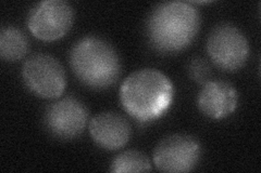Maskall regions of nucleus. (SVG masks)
I'll return each mask as SVG.
<instances>
[{
  "label": "nucleus",
  "mask_w": 261,
  "mask_h": 173,
  "mask_svg": "<svg viewBox=\"0 0 261 173\" xmlns=\"http://www.w3.org/2000/svg\"><path fill=\"white\" fill-rule=\"evenodd\" d=\"M120 103L130 117L147 122L160 118L174 98V86L158 70L144 68L130 74L120 88Z\"/></svg>",
  "instance_id": "1"
},
{
  "label": "nucleus",
  "mask_w": 261,
  "mask_h": 173,
  "mask_svg": "<svg viewBox=\"0 0 261 173\" xmlns=\"http://www.w3.org/2000/svg\"><path fill=\"white\" fill-rule=\"evenodd\" d=\"M200 28L198 10L190 3L171 2L157 6L147 21L151 46L163 53H175L189 47Z\"/></svg>",
  "instance_id": "2"
},
{
  "label": "nucleus",
  "mask_w": 261,
  "mask_h": 173,
  "mask_svg": "<svg viewBox=\"0 0 261 173\" xmlns=\"http://www.w3.org/2000/svg\"><path fill=\"white\" fill-rule=\"evenodd\" d=\"M70 64L74 75L89 88L103 90L119 79L121 63L114 48L98 37H85L73 46Z\"/></svg>",
  "instance_id": "3"
},
{
  "label": "nucleus",
  "mask_w": 261,
  "mask_h": 173,
  "mask_svg": "<svg viewBox=\"0 0 261 173\" xmlns=\"http://www.w3.org/2000/svg\"><path fill=\"white\" fill-rule=\"evenodd\" d=\"M207 52L217 67L238 72L249 57V44L244 32L232 24L216 26L207 40Z\"/></svg>",
  "instance_id": "4"
},
{
  "label": "nucleus",
  "mask_w": 261,
  "mask_h": 173,
  "mask_svg": "<svg viewBox=\"0 0 261 173\" xmlns=\"http://www.w3.org/2000/svg\"><path fill=\"white\" fill-rule=\"evenodd\" d=\"M24 85L35 95L53 100L60 97L67 87V76L56 57L38 53L24 62L22 67Z\"/></svg>",
  "instance_id": "5"
},
{
  "label": "nucleus",
  "mask_w": 261,
  "mask_h": 173,
  "mask_svg": "<svg viewBox=\"0 0 261 173\" xmlns=\"http://www.w3.org/2000/svg\"><path fill=\"white\" fill-rule=\"evenodd\" d=\"M74 21V11L63 0L38 3L28 16L31 34L43 41H56L67 35Z\"/></svg>",
  "instance_id": "6"
},
{
  "label": "nucleus",
  "mask_w": 261,
  "mask_h": 173,
  "mask_svg": "<svg viewBox=\"0 0 261 173\" xmlns=\"http://www.w3.org/2000/svg\"><path fill=\"white\" fill-rule=\"evenodd\" d=\"M201 145L197 139L186 134L167 136L153 151V163L162 172H190L200 159Z\"/></svg>",
  "instance_id": "7"
},
{
  "label": "nucleus",
  "mask_w": 261,
  "mask_h": 173,
  "mask_svg": "<svg viewBox=\"0 0 261 173\" xmlns=\"http://www.w3.org/2000/svg\"><path fill=\"white\" fill-rule=\"evenodd\" d=\"M89 113L84 103L75 97H64L48 107L45 126L59 139H74L84 132Z\"/></svg>",
  "instance_id": "8"
},
{
  "label": "nucleus",
  "mask_w": 261,
  "mask_h": 173,
  "mask_svg": "<svg viewBox=\"0 0 261 173\" xmlns=\"http://www.w3.org/2000/svg\"><path fill=\"white\" fill-rule=\"evenodd\" d=\"M197 105L199 111L210 119L226 118L238 109V90L230 82L209 80L198 93Z\"/></svg>",
  "instance_id": "9"
},
{
  "label": "nucleus",
  "mask_w": 261,
  "mask_h": 173,
  "mask_svg": "<svg viewBox=\"0 0 261 173\" xmlns=\"http://www.w3.org/2000/svg\"><path fill=\"white\" fill-rule=\"evenodd\" d=\"M88 129L93 141L107 151H118L124 147L132 134L127 119L112 112L98 114L89 121Z\"/></svg>",
  "instance_id": "10"
},
{
  "label": "nucleus",
  "mask_w": 261,
  "mask_h": 173,
  "mask_svg": "<svg viewBox=\"0 0 261 173\" xmlns=\"http://www.w3.org/2000/svg\"><path fill=\"white\" fill-rule=\"evenodd\" d=\"M29 40L23 32L12 26L5 27L0 32V55L8 62L22 60L29 52Z\"/></svg>",
  "instance_id": "11"
},
{
  "label": "nucleus",
  "mask_w": 261,
  "mask_h": 173,
  "mask_svg": "<svg viewBox=\"0 0 261 173\" xmlns=\"http://www.w3.org/2000/svg\"><path fill=\"white\" fill-rule=\"evenodd\" d=\"M152 170L150 160L138 151H126L118 155L111 162L110 171L114 173L149 172Z\"/></svg>",
  "instance_id": "12"
},
{
  "label": "nucleus",
  "mask_w": 261,
  "mask_h": 173,
  "mask_svg": "<svg viewBox=\"0 0 261 173\" xmlns=\"http://www.w3.org/2000/svg\"><path fill=\"white\" fill-rule=\"evenodd\" d=\"M189 75L192 80L199 85H205L211 76L209 63L202 57H194L189 63Z\"/></svg>",
  "instance_id": "13"
}]
</instances>
